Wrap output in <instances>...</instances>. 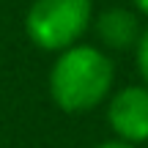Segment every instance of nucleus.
Wrapping results in <instances>:
<instances>
[{"label": "nucleus", "mask_w": 148, "mask_h": 148, "mask_svg": "<svg viewBox=\"0 0 148 148\" xmlns=\"http://www.w3.org/2000/svg\"><path fill=\"white\" fill-rule=\"evenodd\" d=\"M47 90L52 104L69 115L93 112L115 90V63L99 44L79 41L55 55Z\"/></svg>", "instance_id": "f257e3e1"}, {"label": "nucleus", "mask_w": 148, "mask_h": 148, "mask_svg": "<svg viewBox=\"0 0 148 148\" xmlns=\"http://www.w3.org/2000/svg\"><path fill=\"white\" fill-rule=\"evenodd\" d=\"M93 14V0H30L22 27L36 49L58 55L82 41Z\"/></svg>", "instance_id": "f03ea898"}, {"label": "nucleus", "mask_w": 148, "mask_h": 148, "mask_svg": "<svg viewBox=\"0 0 148 148\" xmlns=\"http://www.w3.org/2000/svg\"><path fill=\"white\" fill-rule=\"evenodd\" d=\"M104 115L112 137L132 145L148 143V85L134 82L115 88L104 101Z\"/></svg>", "instance_id": "7ed1b4c3"}, {"label": "nucleus", "mask_w": 148, "mask_h": 148, "mask_svg": "<svg viewBox=\"0 0 148 148\" xmlns=\"http://www.w3.org/2000/svg\"><path fill=\"white\" fill-rule=\"evenodd\" d=\"M143 27L145 25L134 8L110 5V8H101L93 14L90 33L96 36V44L104 52H132L140 41Z\"/></svg>", "instance_id": "20e7f679"}, {"label": "nucleus", "mask_w": 148, "mask_h": 148, "mask_svg": "<svg viewBox=\"0 0 148 148\" xmlns=\"http://www.w3.org/2000/svg\"><path fill=\"white\" fill-rule=\"evenodd\" d=\"M132 52H134V66H137L140 79H143V85H148V25L143 27L140 41H137V47H134Z\"/></svg>", "instance_id": "39448f33"}, {"label": "nucleus", "mask_w": 148, "mask_h": 148, "mask_svg": "<svg viewBox=\"0 0 148 148\" xmlns=\"http://www.w3.org/2000/svg\"><path fill=\"white\" fill-rule=\"evenodd\" d=\"M93 148H137V145L123 143V140H118V137H110V140H101V143H96Z\"/></svg>", "instance_id": "423d86ee"}, {"label": "nucleus", "mask_w": 148, "mask_h": 148, "mask_svg": "<svg viewBox=\"0 0 148 148\" xmlns=\"http://www.w3.org/2000/svg\"><path fill=\"white\" fill-rule=\"evenodd\" d=\"M132 8L137 11L140 16H148V0H132Z\"/></svg>", "instance_id": "0eeeda50"}]
</instances>
